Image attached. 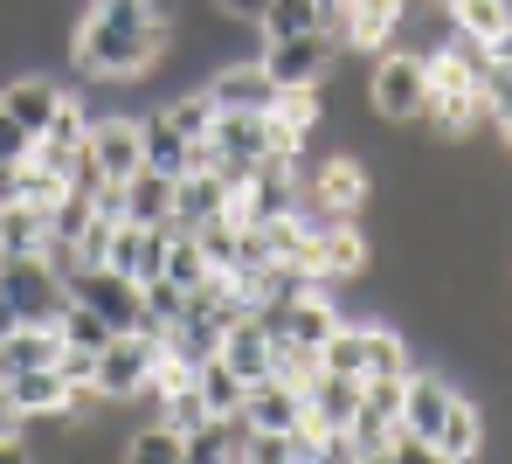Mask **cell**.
<instances>
[{"mask_svg":"<svg viewBox=\"0 0 512 464\" xmlns=\"http://www.w3.org/2000/svg\"><path fill=\"white\" fill-rule=\"evenodd\" d=\"M173 42V0H84L70 21V63L97 84L153 77V63Z\"/></svg>","mask_w":512,"mask_h":464,"instance_id":"6da1fadb","label":"cell"},{"mask_svg":"<svg viewBox=\"0 0 512 464\" xmlns=\"http://www.w3.org/2000/svg\"><path fill=\"white\" fill-rule=\"evenodd\" d=\"M423 118L436 132H471L478 118H485V49H471V42H443V49H429V104Z\"/></svg>","mask_w":512,"mask_h":464,"instance_id":"7a4b0ae2","label":"cell"},{"mask_svg":"<svg viewBox=\"0 0 512 464\" xmlns=\"http://www.w3.org/2000/svg\"><path fill=\"white\" fill-rule=\"evenodd\" d=\"M360 91H367V118H381V125H416L429 104V56L423 49H381V56H367V77H360Z\"/></svg>","mask_w":512,"mask_h":464,"instance_id":"3957f363","label":"cell"},{"mask_svg":"<svg viewBox=\"0 0 512 464\" xmlns=\"http://www.w3.org/2000/svg\"><path fill=\"white\" fill-rule=\"evenodd\" d=\"M0 291L14 298L21 326H56L70 305V284L49 257H0Z\"/></svg>","mask_w":512,"mask_h":464,"instance_id":"277c9868","label":"cell"},{"mask_svg":"<svg viewBox=\"0 0 512 464\" xmlns=\"http://www.w3.org/2000/svg\"><path fill=\"white\" fill-rule=\"evenodd\" d=\"M340 42L326 35V28H305V35H284V42H263V70H270V84L277 91H291V84H326L333 70H340Z\"/></svg>","mask_w":512,"mask_h":464,"instance_id":"5b68a950","label":"cell"},{"mask_svg":"<svg viewBox=\"0 0 512 464\" xmlns=\"http://www.w3.org/2000/svg\"><path fill=\"white\" fill-rule=\"evenodd\" d=\"M153 361H160V340H146V333H111V347L97 354V395H104V402H139L146 381H153Z\"/></svg>","mask_w":512,"mask_h":464,"instance_id":"8992f818","label":"cell"},{"mask_svg":"<svg viewBox=\"0 0 512 464\" xmlns=\"http://www.w3.org/2000/svg\"><path fill=\"white\" fill-rule=\"evenodd\" d=\"M305 201H319L326 215H367V201H374V174H367V160L360 153H333V160H319V174L305 181Z\"/></svg>","mask_w":512,"mask_h":464,"instance_id":"52a82bcc","label":"cell"},{"mask_svg":"<svg viewBox=\"0 0 512 464\" xmlns=\"http://www.w3.org/2000/svg\"><path fill=\"white\" fill-rule=\"evenodd\" d=\"M402 7H409V0H346L326 35H333L340 49H353V56H381V49H395Z\"/></svg>","mask_w":512,"mask_h":464,"instance_id":"ba28073f","label":"cell"},{"mask_svg":"<svg viewBox=\"0 0 512 464\" xmlns=\"http://www.w3.org/2000/svg\"><path fill=\"white\" fill-rule=\"evenodd\" d=\"M84 160L97 167V181L118 187L146 167V146H139V118H90V139H84Z\"/></svg>","mask_w":512,"mask_h":464,"instance_id":"9c48e42d","label":"cell"},{"mask_svg":"<svg viewBox=\"0 0 512 464\" xmlns=\"http://www.w3.org/2000/svg\"><path fill=\"white\" fill-rule=\"evenodd\" d=\"M70 298H77V305H90L111 333H132V326H139V284L118 278L111 264H84V271L70 278Z\"/></svg>","mask_w":512,"mask_h":464,"instance_id":"30bf717a","label":"cell"},{"mask_svg":"<svg viewBox=\"0 0 512 464\" xmlns=\"http://www.w3.org/2000/svg\"><path fill=\"white\" fill-rule=\"evenodd\" d=\"M305 201V174L298 167H256L250 181L236 187V222H284Z\"/></svg>","mask_w":512,"mask_h":464,"instance_id":"8fae6325","label":"cell"},{"mask_svg":"<svg viewBox=\"0 0 512 464\" xmlns=\"http://www.w3.org/2000/svg\"><path fill=\"white\" fill-rule=\"evenodd\" d=\"M97 208H111L118 222L160 229V222H173V181H167V174H153V167H139L132 181L104 187V194H97Z\"/></svg>","mask_w":512,"mask_h":464,"instance_id":"7c38bea8","label":"cell"},{"mask_svg":"<svg viewBox=\"0 0 512 464\" xmlns=\"http://www.w3.org/2000/svg\"><path fill=\"white\" fill-rule=\"evenodd\" d=\"M63 97H70V91H63L56 77L21 70V77H7V84H0V111H7V118L28 132V139H42V132H49V118L63 111Z\"/></svg>","mask_w":512,"mask_h":464,"instance_id":"4fadbf2b","label":"cell"},{"mask_svg":"<svg viewBox=\"0 0 512 464\" xmlns=\"http://www.w3.org/2000/svg\"><path fill=\"white\" fill-rule=\"evenodd\" d=\"M167 222L160 229H139V222H118L111 229V250H104V264L118 271V278H132V284H153L160 271H167Z\"/></svg>","mask_w":512,"mask_h":464,"instance_id":"5bb4252c","label":"cell"},{"mask_svg":"<svg viewBox=\"0 0 512 464\" xmlns=\"http://www.w3.org/2000/svg\"><path fill=\"white\" fill-rule=\"evenodd\" d=\"M215 215H236V187L222 181L215 167H194V174L173 181V222L167 229H201Z\"/></svg>","mask_w":512,"mask_h":464,"instance_id":"9a60e30c","label":"cell"},{"mask_svg":"<svg viewBox=\"0 0 512 464\" xmlns=\"http://www.w3.org/2000/svg\"><path fill=\"white\" fill-rule=\"evenodd\" d=\"M450 381L443 374H423L409 368L402 374V409H395V430H409V437H429L436 444V430H443V416H450Z\"/></svg>","mask_w":512,"mask_h":464,"instance_id":"2e32d148","label":"cell"},{"mask_svg":"<svg viewBox=\"0 0 512 464\" xmlns=\"http://www.w3.org/2000/svg\"><path fill=\"white\" fill-rule=\"evenodd\" d=\"M208 97H215V111H270L277 84H270V70L250 56V63H222L208 77Z\"/></svg>","mask_w":512,"mask_h":464,"instance_id":"e0dca14e","label":"cell"},{"mask_svg":"<svg viewBox=\"0 0 512 464\" xmlns=\"http://www.w3.org/2000/svg\"><path fill=\"white\" fill-rule=\"evenodd\" d=\"M139 146H146V167H153V174H167V181H180V174H194V167H201V139H180V132L167 125V111L139 118Z\"/></svg>","mask_w":512,"mask_h":464,"instance_id":"ac0fdd59","label":"cell"},{"mask_svg":"<svg viewBox=\"0 0 512 464\" xmlns=\"http://www.w3.org/2000/svg\"><path fill=\"white\" fill-rule=\"evenodd\" d=\"M485 409L478 402H464V395H450V416H443V430H436V458L443 464H478L485 458Z\"/></svg>","mask_w":512,"mask_h":464,"instance_id":"d6986e66","label":"cell"},{"mask_svg":"<svg viewBox=\"0 0 512 464\" xmlns=\"http://www.w3.org/2000/svg\"><path fill=\"white\" fill-rule=\"evenodd\" d=\"M236 416H243V430H291V423L305 416V388H291V381L270 374V381H256L250 395H243Z\"/></svg>","mask_w":512,"mask_h":464,"instance_id":"ffe728a7","label":"cell"},{"mask_svg":"<svg viewBox=\"0 0 512 464\" xmlns=\"http://www.w3.org/2000/svg\"><path fill=\"white\" fill-rule=\"evenodd\" d=\"M353 409H360V381H353V374H326V368H319L312 381H305V416H312V423L346 430Z\"/></svg>","mask_w":512,"mask_h":464,"instance_id":"44dd1931","label":"cell"},{"mask_svg":"<svg viewBox=\"0 0 512 464\" xmlns=\"http://www.w3.org/2000/svg\"><path fill=\"white\" fill-rule=\"evenodd\" d=\"M229 374H243V381H270V333L256 326V319H236L229 333H222V354H215Z\"/></svg>","mask_w":512,"mask_h":464,"instance_id":"7402d4cb","label":"cell"},{"mask_svg":"<svg viewBox=\"0 0 512 464\" xmlns=\"http://www.w3.org/2000/svg\"><path fill=\"white\" fill-rule=\"evenodd\" d=\"M42 250H49V208L42 201L0 208V257H42Z\"/></svg>","mask_w":512,"mask_h":464,"instance_id":"603a6c76","label":"cell"},{"mask_svg":"<svg viewBox=\"0 0 512 464\" xmlns=\"http://www.w3.org/2000/svg\"><path fill=\"white\" fill-rule=\"evenodd\" d=\"M7 395H14V409L35 423V416H63L70 381H63L56 368H28V374H7Z\"/></svg>","mask_w":512,"mask_h":464,"instance_id":"cb8c5ba5","label":"cell"},{"mask_svg":"<svg viewBox=\"0 0 512 464\" xmlns=\"http://www.w3.org/2000/svg\"><path fill=\"white\" fill-rule=\"evenodd\" d=\"M443 7H450V35L471 49L499 42V28L512 21V0H443Z\"/></svg>","mask_w":512,"mask_h":464,"instance_id":"d4e9b609","label":"cell"},{"mask_svg":"<svg viewBox=\"0 0 512 464\" xmlns=\"http://www.w3.org/2000/svg\"><path fill=\"white\" fill-rule=\"evenodd\" d=\"M160 111H167V125L180 132V139H208V132H215V97H208V84H187V91H173Z\"/></svg>","mask_w":512,"mask_h":464,"instance_id":"484cf974","label":"cell"},{"mask_svg":"<svg viewBox=\"0 0 512 464\" xmlns=\"http://www.w3.org/2000/svg\"><path fill=\"white\" fill-rule=\"evenodd\" d=\"M360 347H367V374H409V340L395 333V326H374V319H360ZM360 374V381H367Z\"/></svg>","mask_w":512,"mask_h":464,"instance_id":"4316f807","label":"cell"},{"mask_svg":"<svg viewBox=\"0 0 512 464\" xmlns=\"http://www.w3.org/2000/svg\"><path fill=\"white\" fill-rule=\"evenodd\" d=\"M194 388H201L208 416H236V409H243V395H250V381H243V374H229L222 361H201V368H194Z\"/></svg>","mask_w":512,"mask_h":464,"instance_id":"83f0119b","label":"cell"},{"mask_svg":"<svg viewBox=\"0 0 512 464\" xmlns=\"http://www.w3.org/2000/svg\"><path fill=\"white\" fill-rule=\"evenodd\" d=\"M305 28H319V0H263V14H256L263 42H284V35H305Z\"/></svg>","mask_w":512,"mask_h":464,"instance_id":"f1b7e54d","label":"cell"},{"mask_svg":"<svg viewBox=\"0 0 512 464\" xmlns=\"http://www.w3.org/2000/svg\"><path fill=\"white\" fill-rule=\"evenodd\" d=\"M160 278L180 284V291H201V284L215 278V271H208V257H201V243H194L187 229H173V236H167V271H160Z\"/></svg>","mask_w":512,"mask_h":464,"instance_id":"f546056e","label":"cell"},{"mask_svg":"<svg viewBox=\"0 0 512 464\" xmlns=\"http://www.w3.org/2000/svg\"><path fill=\"white\" fill-rule=\"evenodd\" d=\"M56 333H63V347H90V354H104V347H111V326H104V319H97L90 305H77V298L63 305Z\"/></svg>","mask_w":512,"mask_h":464,"instance_id":"4dcf8cb0","label":"cell"},{"mask_svg":"<svg viewBox=\"0 0 512 464\" xmlns=\"http://www.w3.org/2000/svg\"><path fill=\"white\" fill-rule=\"evenodd\" d=\"M118 464H180V430H167V423H146L132 444H125V458Z\"/></svg>","mask_w":512,"mask_h":464,"instance_id":"1f68e13d","label":"cell"},{"mask_svg":"<svg viewBox=\"0 0 512 464\" xmlns=\"http://www.w3.org/2000/svg\"><path fill=\"white\" fill-rule=\"evenodd\" d=\"M243 464H298V458H291V437L284 430H250L243 437Z\"/></svg>","mask_w":512,"mask_h":464,"instance_id":"d6a6232c","label":"cell"},{"mask_svg":"<svg viewBox=\"0 0 512 464\" xmlns=\"http://www.w3.org/2000/svg\"><path fill=\"white\" fill-rule=\"evenodd\" d=\"M56 374L70 388H97V354L90 347H56Z\"/></svg>","mask_w":512,"mask_h":464,"instance_id":"836d02e7","label":"cell"},{"mask_svg":"<svg viewBox=\"0 0 512 464\" xmlns=\"http://www.w3.org/2000/svg\"><path fill=\"white\" fill-rule=\"evenodd\" d=\"M388 464H443V458H436V444H429V437L395 430V437H388Z\"/></svg>","mask_w":512,"mask_h":464,"instance_id":"e575fe53","label":"cell"},{"mask_svg":"<svg viewBox=\"0 0 512 464\" xmlns=\"http://www.w3.org/2000/svg\"><path fill=\"white\" fill-rule=\"evenodd\" d=\"M28 153H35V139H28V132L0 111V160H28Z\"/></svg>","mask_w":512,"mask_h":464,"instance_id":"d590c367","label":"cell"},{"mask_svg":"<svg viewBox=\"0 0 512 464\" xmlns=\"http://www.w3.org/2000/svg\"><path fill=\"white\" fill-rule=\"evenodd\" d=\"M0 437H28V416L14 409V395H7V381H0Z\"/></svg>","mask_w":512,"mask_h":464,"instance_id":"8d00e7d4","label":"cell"},{"mask_svg":"<svg viewBox=\"0 0 512 464\" xmlns=\"http://www.w3.org/2000/svg\"><path fill=\"white\" fill-rule=\"evenodd\" d=\"M21 201V160H0V208Z\"/></svg>","mask_w":512,"mask_h":464,"instance_id":"74e56055","label":"cell"},{"mask_svg":"<svg viewBox=\"0 0 512 464\" xmlns=\"http://www.w3.org/2000/svg\"><path fill=\"white\" fill-rule=\"evenodd\" d=\"M215 14H229V21H250V28H256V14H263V0H215Z\"/></svg>","mask_w":512,"mask_h":464,"instance_id":"f35d334b","label":"cell"},{"mask_svg":"<svg viewBox=\"0 0 512 464\" xmlns=\"http://www.w3.org/2000/svg\"><path fill=\"white\" fill-rule=\"evenodd\" d=\"M0 464H35V451H28V437H0Z\"/></svg>","mask_w":512,"mask_h":464,"instance_id":"ab89813d","label":"cell"},{"mask_svg":"<svg viewBox=\"0 0 512 464\" xmlns=\"http://www.w3.org/2000/svg\"><path fill=\"white\" fill-rule=\"evenodd\" d=\"M360 464H388V458H360Z\"/></svg>","mask_w":512,"mask_h":464,"instance_id":"60d3db41","label":"cell"},{"mask_svg":"<svg viewBox=\"0 0 512 464\" xmlns=\"http://www.w3.org/2000/svg\"><path fill=\"white\" fill-rule=\"evenodd\" d=\"M236 464H243V458H236Z\"/></svg>","mask_w":512,"mask_h":464,"instance_id":"b9f144b4","label":"cell"}]
</instances>
